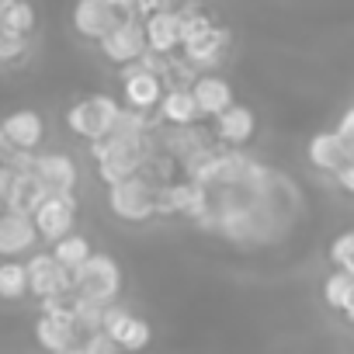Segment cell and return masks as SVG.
Instances as JSON below:
<instances>
[{"label":"cell","instance_id":"6da1fadb","mask_svg":"<svg viewBox=\"0 0 354 354\" xmlns=\"http://www.w3.org/2000/svg\"><path fill=\"white\" fill-rule=\"evenodd\" d=\"M122 292V268L108 254H91L77 271H73V295L94 299L101 306L115 302Z\"/></svg>","mask_w":354,"mask_h":354},{"label":"cell","instance_id":"7a4b0ae2","mask_svg":"<svg viewBox=\"0 0 354 354\" xmlns=\"http://www.w3.org/2000/svg\"><path fill=\"white\" fill-rule=\"evenodd\" d=\"M94 156H97V174L104 185H115L122 177H132L142 167V139L139 136H104L101 142H94Z\"/></svg>","mask_w":354,"mask_h":354},{"label":"cell","instance_id":"3957f363","mask_svg":"<svg viewBox=\"0 0 354 354\" xmlns=\"http://www.w3.org/2000/svg\"><path fill=\"white\" fill-rule=\"evenodd\" d=\"M118 111H122V108H118L115 97H108V94H91V97L77 101V104L66 111V125H70L73 136H80V139H87V142H101V139L111 132Z\"/></svg>","mask_w":354,"mask_h":354},{"label":"cell","instance_id":"277c9868","mask_svg":"<svg viewBox=\"0 0 354 354\" xmlns=\"http://www.w3.org/2000/svg\"><path fill=\"white\" fill-rule=\"evenodd\" d=\"M108 205L118 219H129V223H142L156 212V188L149 181H142L139 174L132 177H122V181L108 185Z\"/></svg>","mask_w":354,"mask_h":354},{"label":"cell","instance_id":"5b68a950","mask_svg":"<svg viewBox=\"0 0 354 354\" xmlns=\"http://www.w3.org/2000/svg\"><path fill=\"white\" fill-rule=\"evenodd\" d=\"M28 292L39 299H63L73 295V271L63 268L53 254H32L28 257Z\"/></svg>","mask_w":354,"mask_h":354},{"label":"cell","instance_id":"8992f818","mask_svg":"<svg viewBox=\"0 0 354 354\" xmlns=\"http://www.w3.org/2000/svg\"><path fill=\"white\" fill-rule=\"evenodd\" d=\"M185 21H181V46H185V53H188V59L192 63H209V59H216L219 53H223V46H226V32L223 28H216L209 18H202L198 11L192 15H181Z\"/></svg>","mask_w":354,"mask_h":354},{"label":"cell","instance_id":"52a82bcc","mask_svg":"<svg viewBox=\"0 0 354 354\" xmlns=\"http://www.w3.org/2000/svg\"><path fill=\"white\" fill-rule=\"evenodd\" d=\"M146 32H142V25L136 21V18H122L104 39H101V53H104V59L108 63H115V66H132V63H139L142 56H146Z\"/></svg>","mask_w":354,"mask_h":354},{"label":"cell","instance_id":"ba28073f","mask_svg":"<svg viewBox=\"0 0 354 354\" xmlns=\"http://www.w3.org/2000/svg\"><path fill=\"white\" fill-rule=\"evenodd\" d=\"M101 330L118 344V351H129V354L149 347V337H153V330H149V323H146L142 316H132L129 309H122V306H115V302L104 306V323H101Z\"/></svg>","mask_w":354,"mask_h":354},{"label":"cell","instance_id":"9c48e42d","mask_svg":"<svg viewBox=\"0 0 354 354\" xmlns=\"http://www.w3.org/2000/svg\"><path fill=\"white\" fill-rule=\"evenodd\" d=\"M73 216H77L73 195H46L42 205L32 212V223L39 230V240L56 243L59 236H66L73 230Z\"/></svg>","mask_w":354,"mask_h":354},{"label":"cell","instance_id":"30bf717a","mask_svg":"<svg viewBox=\"0 0 354 354\" xmlns=\"http://www.w3.org/2000/svg\"><path fill=\"white\" fill-rule=\"evenodd\" d=\"M39 243V230L32 216L15 212V209H0V257H21Z\"/></svg>","mask_w":354,"mask_h":354},{"label":"cell","instance_id":"8fae6325","mask_svg":"<svg viewBox=\"0 0 354 354\" xmlns=\"http://www.w3.org/2000/svg\"><path fill=\"white\" fill-rule=\"evenodd\" d=\"M118 21H122V11H115L108 0H77L73 4V28L84 39L101 42Z\"/></svg>","mask_w":354,"mask_h":354},{"label":"cell","instance_id":"7c38bea8","mask_svg":"<svg viewBox=\"0 0 354 354\" xmlns=\"http://www.w3.org/2000/svg\"><path fill=\"white\" fill-rule=\"evenodd\" d=\"M35 174L49 195H73V188H77V163L66 153L35 156Z\"/></svg>","mask_w":354,"mask_h":354},{"label":"cell","instance_id":"4fadbf2b","mask_svg":"<svg viewBox=\"0 0 354 354\" xmlns=\"http://www.w3.org/2000/svg\"><path fill=\"white\" fill-rule=\"evenodd\" d=\"M122 94H125V104L136 108V111H146V108H156L160 97H163V87H160V77L146 66H132L125 70L122 77Z\"/></svg>","mask_w":354,"mask_h":354},{"label":"cell","instance_id":"5bb4252c","mask_svg":"<svg viewBox=\"0 0 354 354\" xmlns=\"http://www.w3.org/2000/svg\"><path fill=\"white\" fill-rule=\"evenodd\" d=\"M181 11H156V15H146L142 21V32H146V46L153 53H174L177 46H181Z\"/></svg>","mask_w":354,"mask_h":354},{"label":"cell","instance_id":"9a60e30c","mask_svg":"<svg viewBox=\"0 0 354 354\" xmlns=\"http://www.w3.org/2000/svg\"><path fill=\"white\" fill-rule=\"evenodd\" d=\"M0 129H4L11 149H35V146L42 142V136H46V122H42V115L32 111V108L8 115Z\"/></svg>","mask_w":354,"mask_h":354},{"label":"cell","instance_id":"2e32d148","mask_svg":"<svg viewBox=\"0 0 354 354\" xmlns=\"http://www.w3.org/2000/svg\"><path fill=\"white\" fill-rule=\"evenodd\" d=\"M46 195H49V192H46V185L39 181V174H35V170H25V174H15L4 209H15V212L32 216V212L42 205V198H46Z\"/></svg>","mask_w":354,"mask_h":354},{"label":"cell","instance_id":"e0dca14e","mask_svg":"<svg viewBox=\"0 0 354 354\" xmlns=\"http://www.w3.org/2000/svg\"><path fill=\"white\" fill-rule=\"evenodd\" d=\"M347 160H351L347 156V146H344V139L337 132H316L309 139V163L316 170H333L337 174Z\"/></svg>","mask_w":354,"mask_h":354},{"label":"cell","instance_id":"ac0fdd59","mask_svg":"<svg viewBox=\"0 0 354 354\" xmlns=\"http://www.w3.org/2000/svg\"><path fill=\"white\" fill-rule=\"evenodd\" d=\"M192 94H195L198 115H209V118L223 115V111L233 104V87H230L223 77H202V80L195 84Z\"/></svg>","mask_w":354,"mask_h":354},{"label":"cell","instance_id":"d6986e66","mask_svg":"<svg viewBox=\"0 0 354 354\" xmlns=\"http://www.w3.org/2000/svg\"><path fill=\"white\" fill-rule=\"evenodd\" d=\"M254 129H257V118H254V111L243 108V104H230L223 115H216V132H219L223 142L240 146V142H247V139L254 136Z\"/></svg>","mask_w":354,"mask_h":354},{"label":"cell","instance_id":"ffe728a7","mask_svg":"<svg viewBox=\"0 0 354 354\" xmlns=\"http://www.w3.org/2000/svg\"><path fill=\"white\" fill-rule=\"evenodd\" d=\"M160 115L174 125H192L195 115H198V104H195V94L185 91V87H174L160 97Z\"/></svg>","mask_w":354,"mask_h":354},{"label":"cell","instance_id":"44dd1931","mask_svg":"<svg viewBox=\"0 0 354 354\" xmlns=\"http://www.w3.org/2000/svg\"><path fill=\"white\" fill-rule=\"evenodd\" d=\"M28 295V268L15 257H8L0 264V299L4 302H18Z\"/></svg>","mask_w":354,"mask_h":354},{"label":"cell","instance_id":"7402d4cb","mask_svg":"<svg viewBox=\"0 0 354 354\" xmlns=\"http://www.w3.org/2000/svg\"><path fill=\"white\" fill-rule=\"evenodd\" d=\"M91 254H94V250H91L87 236H73V233H66V236H59V240L53 243V257H56L63 268H70V271H77Z\"/></svg>","mask_w":354,"mask_h":354},{"label":"cell","instance_id":"603a6c76","mask_svg":"<svg viewBox=\"0 0 354 354\" xmlns=\"http://www.w3.org/2000/svg\"><path fill=\"white\" fill-rule=\"evenodd\" d=\"M70 309H73V323H77V333H80V337L101 330V323H104V306H101V302L73 295V299H70Z\"/></svg>","mask_w":354,"mask_h":354},{"label":"cell","instance_id":"cb8c5ba5","mask_svg":"<svg viewBox=\"0 0 354 354\" xmlns=\"http://www.w3.org/2000/svg\"><path fill=\"white\" fill-rule=\"evenodd\" d=\"M351 295H354V274H347V271L337 268V271L323 281V302H326L330 309L344 313L347 302H351Z\"/></svg>","mask_w":354,"mask_h":354},{"label":"cell","instance_id":"d4e9b609","mask_svg":"<svg viewBox=\"0 0 354 354\" xmlns=\"http://www.w3.org/2000/svg\"><path fill=\"white\" fill-rule=\"evenodd\" d=\"M0 28H8V32H15V35H32V28H35V8L28 4V0H15V4L0 15Z\"/></svg>","mask_w":354,"mask_h":354},{"label":"cell","instance_id":"484cf974","mask_svg":"<svg viewBox=\"0 0 354 354\" xmlns=\"http://www.w3.org/2000/svg\"><path fill=\"white\" fill-rule=\"evenodd\" d=\"M330 261H333L340 271L354 274V230L340 233V236L330 243Z\"/></svg>","mask_w":354,"mask_h":354},{"label":"cell","instance_id":"4316f807","mask_svg":"<svg viewBox=\"0 0 354 354\" xmlns=\"http://www.w3.org/2000/svg\"><path fill=\"white\" fill-rule=\"evenodd\" d=\"M25 56V35L0 28V63H18Z\"/></svg>","mask_w":354,"mask_h":354},{"label":"cell","instance_id":"83f0119b","mask_svg":"<svg viewBox=\"0 0 354 354\" xmlns=\"http://www.w3.org/2000/svg\"><path fill=\"white\" fill-rule=\"evenodd\" d=\"M53 354H101V351H97V337L87 333V337H77L73 344H66V347H59Z\"/></svg>","mask_w":354,"mask_h":354},{"label":"cell","instance_id":"f1b7e54d","mask_svg":"<svg viewBox=\"0 0 354 354\" xmlns=\"http://www.w3.org/2000/svg\"><path fill=\"white\" fill-rule=\"evenodd\" d=\"M337 136L344 139L347 156L354 160V108H347V111H344V118H340V125H337Z\"/></svg>","mask_w":354,"mask_h":354},{"label":"cell","instance_id":"f546056e","mask_svg":"<svg viewBox=\"0 0 354 354\" xmlns=\"http://www.w3.org/2000/svg\"><path fill=\"white\" fill-rule=\"evenodd\" d=\"M337 181H340V188H344V192H351V195H354V160H347V163L337 170Z\"/></svg>","mask_w":354,"mask_h":354},{"label":"cell","instance_id":"4dcf8cb0","mask_svg":"<svg viewBox=\"0 0 354 354\" xmlns=\"http://www.w3.org/2000/svg\"><path fill=\"white\" fill-rule=\"evenodd\" d=\"M11 181H15V170L8 163H0V205L8 202V192H11Z\"/></svg>","mask_w":354,"mask_h":354},{"label":"cell","instance_id":"1f68e13d","mask_svg":"<svg viewBox=\"0 0 354 354\" xmlns=\"http://www.w3.org/2000/svg\"><path fill=\"white\" fill-rule=\"evenodd\" d=\"M174 4V0H136V8L142 11V15H156V11H167Z\"/></svg>","mask_w":354,"mask_h":354},{"label":"cell","instance_id":"d6a6232c","mask_svg":"<svg viewBox=\"0 0 354 354\" xmlns=\"http://www.w3.org/2000/svg\"><path fill=\"white\" fill-rule=\"evenodd\" d=\"M108 4H111L115 11H132V8H136V0H108Z\"/></svg>","mask_w":354,"mask_h":354},{"label":"cell","instance_id":"836d02e7","mask_svg":"<svg viewBox=\"0 0 354 354\" xmlns=\"http://www.w3.org/2000/svg\"><path fill=\"white\" fill-rule=\"evenodd\" d=\"M8 149H11V142H8V136H4V129H0V160L8 156Z\"/></svg>","mask_w":354,"mask_h":354},{"label":"cell","instance_id":"e575fe53","mask_svg":"<svg viewBox=\"0 0 354 354\" xmlns=\"http://www.w3.org/2000/svg\"><path fill=\"white\" fill-rule=\"evenodd\" d=\"M344 316H347V323H354V295H351V302H347V309H344Z\"/></svg>","mask_w":354,"mask_h":354},{"label":"cell","instance_id":"d590c367","mask_svg":"<svg viewBox=\"0 0 354 354\" xmlns=\"http://www.w3.org/2000/svg\"><path fill=\"white\" fill-rule=\"evenodd\" d=\"M11 4H15V0H0V15H4V11H8Z\"/></svg>","mask_w":354,"mask_h":354}]
</instances>
